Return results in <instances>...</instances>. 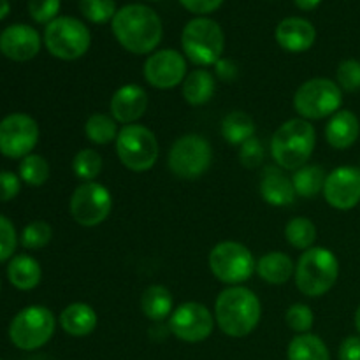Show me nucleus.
<instances>
[{
    "instance_id": "5",
    "label": "nucleus",
    "mask_w": 360,
    "mask_h": 360,
    "mask_svg": "<svg viewBox=\"0 0 360 360\" xmlns=\"http://www.w3.org/2000/svg\"><path fill=\"white\" fill-rule=\"evenodd\" d=\"M181 46L190 62L200 67L217 65L224 55V30L217 21L210 18H195L183 28Z\"/></svg>"
},
{
    "instance_id": "43",
    "label": "nucleus",
    "mask_w": 360,
    "mask_h": 360,
    "mask_svg": "<svg viewBox=\"0 0 360 360\" xmlns=\"http://www.w3.org/2000/svg\"><path fill=\"white\" fill-rule=\"evenodd\" d=\"M338 355L340 360H360V336H348L341 343Z\"/></svg>"
},
{
    "instance_id": "44",
    "label": "nucleus",
    "mask_w": 360,
    "mask_h": 360,
    "mask_svg": "<svg viewBox=\"0 0 360 360\" xmlns=\"http://www.w3.org/2000/svg\"><path fill=\"white\" fill-rule=\"evenodd\" d=\"M217 74L224 81H232L238 76V67H236V63L232 60L220 58L217 62Z\"/></svg>"
},
{
    "instance_id": "17",
    "label": "nucleus",
    "mask_w": 360,
    "mask_h": 360,
    "mask_svg": "<svg viewBox=\"0 0 360 360\" xmlns=\"http://www.w3.org/2000/svg\"><path fill=\"white\" fill-rule=\"evenodd\" d=\"M39 49H41L39 32L28 25H11L0 34V51L14 62L32 60Z\"/></svg>"
},
{
    "instance_id": "6",
    "label": "nucleus",
    "mask_w": 360,
    "mask_h": 360,
    "mask_svg": "<svg viewBox=\"0 0 360 360\" xmlns=\"http://www.w3.org/2000/svg\"><path fill=\"white\" fill-rule=\"evenodd\" d=\"M116 153L129 171L146 172L157 164L158 143L155 134L144 125H123L116 137Z\"/></svg>"
},
{
    "instance_id": "22",
    "label": "nucleus",
    "mask_w": 360,
    "mask_h": 360,
    "mask_svg": "<svg viewBox=\"0 0 360 360\" xmlns=\"http://www.w3.org/2000/svg\"><path fill=\"white\" fill-rule=\"evenodd\" d=\"M60 326L69 336L84 338L97 327V313L90 304L74 302L69 304L60 315Z\"/></svg>"
},
{
    "instance_id": "27",
    "label": "nucleus",
    "mask_w": 360,
    "mask_h": 360,
    "mask_svg": "<svg viewBox=\"0 0 360 360\" xmlns=\"http://www.w3.org/2000/svg\"><path fill=\"white\" fill-rule=\"evenodd\" d=\"M288 360H330L327 345L315 334H299L290 341L287 350Z\"/></svg>"
},
{
    "instance_id": "45",
    "label": "nucleus",
    "mask_w": 360,
    "mask_h": 360,
    "mask_svg": "<svg viewBox=\"0 0 360 360\" xmlns=\"http://www.w3.org/2000/svg\"><path fill=\"white\" fill-rule=\"evenodd\" d=\"M294 2H295V6L301 7V9L311 11V9H315V7L319 6L322 0H294Z\"/></svg>"
},
{
    "instance_id": "24",
    "label": "nucleus",
    "mask_w": 360,
    "mask_h": 360,
    "mask_svg": "<svg viewBox=\"0 0 360 360\" xmlns=\"http://www.w3.org/2000/svg\"><path fill=\"white\" fill-rule=\"evenodd\" d=\"M214 77L210 70L195 69L183 81V97L190 105H204L210 102L214 95Z\"/></svg>"
},
{
    "instance_id": "36",
    "label": "nucleus",
    "mask_w": 360,
    "mask_h": 360,
    "mask_svg": "<svg viewBox=\"0 0 360 360\" xmlns=\"http://www.w3.org/2000/svg\"><path fill=\"white\" fill-rule=\"evenodd\" d=\"M285 322H287V326L290 327L294 333L306 334L309 333V329L313 327L315 315H313V311L306 304H294L287 309Z\"/></svg>"
},
{
    "instance_id": "16",
    "label": "nucleus",
    "mask_w": 360,
    "mask_h": 360,
    "mask_svg": "<svg viewBox=\"0 0 360 360\" xmlns=\"http://www.w3.org/2000/svg\"><path fill=\"white\" fill-rule=\"evenodd\" d=\"M323 197L340 211H348L360 202V169L343 165L327 176Z\"/></svg>"
},
{
    "instance_id": "14",
    "label": "nucleus",
    "mask_w": 360,
    "mask_h": 360,
    "mask_svg": "<svg viewBox=\"0 0 360 360\" xmlns=\"http://www.w3.org/2000/svg\"><path fill=\"white\" fill-rule=\"evenodd\" d=\"M214 319L200 302H185L172 311L169 329L178 340L186 343H200L213 333Z\"/></svg>"
},
{
    "instance_id": "19",
    "label": "nucleus",
    "mask_w": 360,
    "mask_h": 360,
    "mask_svg": "<svg viewBox=\"0 0 360 360\" xmlns=\"http://www.w3.org/2000/svg\"><path fill=\"white\" fill-rule=\"evenodd\" d=\"M274 37H276L278 44L287 51L302 53L313 46L316 39V30L304 18H285L278 23Z\"/></svg>"
},
{
    "instance_id": "23",
    "label": "nucleus",
    "mask_w": 360,
    "mask_h": 360,
    "mask_svg": "<svg viewBox=\"0 0 360 360\" xmlns=\"http://www.w3.org/2000/svg\"><path fill=\"white\" fill-rule=\"evenodd\" d=\"M257 273L266 283L283 285L295 274V266L287 253L271 252L260 257L257 262Z\"/></svg>"
},
{
    "instance_id": "41",
    "label": "nucleus",
    "mask_w": 360,
    "mask_h": 360,
    "mask_svg": "<svg viewBox=\"0 0 360 360\" xmlns=\"http://www.w3.org/2000/svg\"><path fill=\"white\" fill-rule=\"evenodd\" d=\"M21 183L20 178L13 172H0V202L14 199L20 193Z\"/></svg>"
},
{
    "instance_id": "28",
    "label": "nucleus",
    "mask_w": 360,
    "mask_h": 360,
    "mask_svg": "<svg viewBox=\"0 0 360 360\" xmlns=\"http://www.w3.org/2000/svg\"><path fill=\"white\" fill-rule=\"evenodd\" d=\"M221 136L231 144L241 146L245 141L255 136V122L245 111H232L221 120Z\"/></svg>"
},
{
    "instance_id": "48",
    "label": "nucleus",
    "mask_w": 360,
    "mask_h": 360,
    "mask_svg": "<svg viewBox=\"0 0 360 360\" xmlns=\"http://www.w3.org/2000/svg\"><path fill=\"white\" fill-rule=\"evenodd\" d=\"M0 360H2V359H0Z\"/></svg>"
},
{
    "instance_id": "11",
    "label": "nucleus",
    "mask_w": 360,
    "mask_h": 360,
    "mask_svg": "<svg viewBox=\"0 0 360 360\" xmlns=\"http://www.w3.org/2000/svg\"><path fill=\"white\" fill-rule=\"evenodd\" d=\"M211 144L199 134L183 136L169 151V169L181 179H195L210 169Z\"/></svg>"
},
{
    "instance_id": "38",
    "label": "nucleus",
    "mask_w": 360,
    "mask_h": 360,
    "mask_svg": "<svg viewBox=\"0 0 360 360\" xmlns=\"http://www.w3.org/2000/svg\"><path fill=\"white\" fill-rule=\"evenodd\" d=\"M264 146L260 143V139H257L255 136L250 137L248 141L241 144L239 148V162H241L243 167L246 169H255L260 167L264 162Z\"/></svg>"
},
{
    "instance_id": "39",
    "label": "nucleus",
    "mask_w": 360,
    "mask_h": 360,
    "mask_svg": "<svg viewBox=\"0 0 360 360\" xmlns=\"http://www.w3.org/2000/svg\"><path fill=\"white\" fill-rule=\"evenodd\" d=\"M60 11V0H28V13L37 23H51Z\"/></svg>"
},
{
    "instance_id": "15",
    "label": "nucleus",
    "mask_w": 360,
    "mask_h": 360,
    "mask_svg": "<svg viewBox=\"0 0 360 360\" xmlns=\"http://www.w3.org/2000/svg\"><path fill=\"white\" fill-rule=\"evenodd\" d=\"M144 77L158 90H171L186 77V62L176 49L155 51L144 63Z\"/></svg>"
},
{
    "instance_id": "20",
    "label": "nucleus",
    "mask_w": 360,
    "mask_h": 360,
    "mask_svg": "<svg viewBox=\"0 0 360 360\" xmlns=\"http://www.w3.org/2000/svg\"><path fill=\"white\" fill-rule=\"evenodd\" d=\"M260 195L271 206H288L295 199V188L290 178L283 174L278 167L269 165L262 171L260 178Z\"/></svg>"
},
{
    "instance_id": "29",
    "label": "nucleus",
    "mask_w": 360,
    "mask_h": 360,
    "mask_svg": "<svg viewBox=\"0 0 360 360\" xmlns=\"http://www.w3.org/2000/svg\"><path fill=\"white\" fill-rule=\"evenodd\" d=\"M327 174L320 165H302L301 169L294 172V183L295 193L301 197H313L319 195L320 192H323V185H326Z\"/></svg>"
},
{
    "instance_id": "25",
    "label": "nucleus",
    "mask_w": 360,
    "mask_h": 360,
    "mask_svg": "<svg viewBox=\"0 0 360 360\" xmlns=\"http://www.w3.org/2000/svg\"><path fill=\"white\" fill-rule=\"evenodd\" d=\"M7 278L18 290H32L41 283L42 271L34 257L16 255L7 266Z\"/></svg>"
},
{
    "instance_id": "10",
    "label": "nucleus",
    "mask_w": 360,
    "mask_h": 360,
    "mask_svg": "<svg viewBox=\"0 0 360 360\" xmlns=\"http://www.w3.org/2000/svg\"><path fill=\"white\" fill-rule=\"evenodd\" d=\"M257 264L252 252L236 241L218 243L210 253V269L217 280L227 285H238L248 280Z\"/></svg>"
},
{
    "instance_id": "26",
    "label": "nucleus",
    "mask_w": 360,
    "mask_h": 360,
    "mask_svg": "<svg viewBox=\"0 0 360 360\" xmlns=\"http://www.w3.org/2000/svg\"><path fill=\"white\" fill-rule=\"evenodd\" d=\"M141 309L153 322H162L172 311V295L162 285H151L141 295Z\"/></svg>"
},
{
    "instance_id": "37",
    "label": "nucleus",
    "mask_w": 360,
    "mask_h": 360,
    "mask_svg": "<svg viewBox=\"0 0 360 360\" xmlns=\"http://www.w3.org/2000/svg\"><path fill=\"white\" fill-rule=\"evenodd\" d=\"M338 86L345 91L360 90V62L359 60H345L336 70Z\"/></svg>"
},
{
    "instance_id": "1",
    "label": "nucleus",
    "mask_w": 360,
    "mask_h": 360,
    "mask_svg": "<svg viewBox=\"0 0 360 360\" xmlns=\"http://www.w3.org/2000/svg\"><path fill=\"white\" fill-rule=\"evenodd\" d=\"M112 34L127 51L134 55H146L160 44L164 27L151 7L129 4L116 11L112 18Z\"/></svg>"
},
{
    "instance_id": "13",
    "label": "nucleus",
    "mask_w": 360,
    "mask_h": 360,
    "mask_svg": "<svg viewBox=\"0 0 360 360\" xmlns=\"http://www.w3.org/2000/svg\"><path fill=\"white\" fill-rule=\"evenodd\" d=\"M39 141V127L32 116L14 112L0 122V153L9 158H25Z\"/></svg>"
},
{
    "instance_id": "40",
    "label": "nucleus",
    "mask_w": 360,
    "mask_h": 360,
    "mask_svg": "<svg viewBox=\"0 0 360 360\" xmlns=\"http://www.w3.org/2000/svg\"><path fill=\"white\" fill-rule=\"evenodd\" d=\"M18 245L16 229L11 224L9 218L0 214V262H6L9 257H13Z\"/></svg>"
},
{
    "instance_id": "7",
    "label": "nucleus",
    "mask_w": 360,
    "mask_h": 360,
    "mask_svg": "<svg viewBox=\"0 0 360 360\" xmlns=\"http://www.w3.org/2000/svg\"><path fill=\"white\" fill-rule=\"evenodd\" d=\"M343 90L327 77H315L297 88L294 108L302 120H322L340 111Z\"/></svg>"
},
{
    "instance_id": "8",
    "label": "nucleus",
    "mask_w": 360,
    "mask_h": 360,
    "mask_svg": "<svg viewBox=\"0 0 360 360\" xmlns=\"http://www.w3.org/2000/svg\"><path fill=\"white\" fill-rule=\"evenodd\" d=\"M91 42L90 30L83 21L72 16L55 18L44 30V44L60 60H77L88 51Z\"/></svg>"
},
{
    "instance_id": "12",
    "label": "nucleus",
    "mask_w": 360,
    "mask_h": 360,
    "mask_svg": "<svg viewBox=\"0 0 360 360\" xmlns=\"http://www.w3.org/2000/svg\"><path fill=\"white\" fill-rule=\"evenodd\" d=\"M111 210L112 197L101 183H81L70 197V214L81 227H97L108 220Z\"/></svg>"
},
{
    "instance_id": "18",
    "label": "nucleus",
    "mask_w": 360,
    "mask_h": 360,
    "mask_svg": "<svg viewBox=\"0 0 360 360\" xmlns=\"http://www.w3.org/2000/svg\"><path fill=\"white\" fill-rule=\"evenodd\" d=\"M111 115L123 125H132L148 109V94L137 84H125L111 97Z\"/></svg>"
},
{
    "instance_id": "32",
    "label": "nucleus",
    "mask_w": 360,
    "mask_h": 360,
    "mask_svg": "<svg viewBox=\"0 0 360 360\" xmlns=\"http://www.w3.org/2000/svg\"><path fill=\"white\" fill-rule=\"evenodd\" d=\"M20 178L30 186H41L49 179V164L41 155L30 153L20 164Z\"/></svg>"
},
{
    "instance_id": "2",
    "label": "nucleus",
    "mask_w": 360,
    "mask_h": 360,
    "mask_svg": "<svg viewBox=\"0 0 360 360\" xmlns=\"http://www.w3.org/2000/svg\"><path fill=\"white\" fill-rule=\"evenodd\" d=\"M262 316L259 297L245 287H231L220 292L214 304V322L231 338H246L255 330Z\"/></svg>"
},
{
    "instance_id": "3",
    "label": "nucleus",
    "mask_w": 360,
    "mask_h": 360,
    "mask_svg": "<svg viewBox=\"0 0 360 360\" xmlns=\"http://www.w3.org/2000/svg\"><path fill=\"white\" fill-rule=\"evenodd\" d=\"M316 144L315 127L302 118H294L280 125L271 139V155L281 169L297 171L308 164Z\"/></svg>"
},
{
    "instance_id": "21",
    "label": "nucleus",
    "mask_w": 360,
    "mask_h": 360,
    "mask_svg": "<svg viewBox=\"0 0 360 360\" xmlns=\"http://www.w3.org/2000/svg\"><path fill=\"white\" fill-rule=\"evenodd\" d=\"M360 136V122L348 109L338 111L330 116L326 125V139L336 150H347L354 146Z\"/></svg>"
},
{
    "instance_id": "9",
    "label": "nucleus",
    "mask_w": 360,
    "mask_h": 360,
    "mask_svg": "<svg viewBox=\"0 0 360 360\" xmlns=\"http://www.w3.org/2000/svg\"><path fill=\"white\" fill-rule=\"evenodd\" d=\"M55 315L44 306L21 309L9 326V338L20 350H37L51 340L55 333Z\"/></svg>"
},
{
    "instance_id": "42",
    "label": "nucleus",
    "mask_w": 360,
    "mask_h": 360,
    "mask_svg": "<svg viewBox=\"0 0 360 360\" xmlns=\"http://www.w3.org/2000/svg\"><path fill=\"white\" fill-rule=\"evenodd\" d=\"M181 6H185L190 13L207 14L217 11L224 4V0H179Z\"/></svg>"
},
{
    "instance_id": "33",
    "label": "nucleus",
    "mask_w": 360,
    "mask_h": 360,
    "mask_svg": "<svg viewBox=\"0 0 360 360\" xmlns=\"http://www.w3.org/2000/svg\"><path fill=\"white\" fill-rule=\"evenodd\" d=\"M102 157L95 150H81L77 151L76 157L72 160V171L79 179L86 181H94L98 174L102 172Z\"/></svg>"
},
{
    "instance_id": "47",
    "label": "nucleus",
    "mask_w": 360,
    "mask_h": 360,
    "mask_svg": "<svg viewBox=\"0 0 360 360\" xmlns=\"http://www.w3.org/2000/svg\"><path fill=\"white\" fill-rule=\"evenodd\" d=\"M355 327H357V330L360 334V306L357 308V313H355Z\"/></svg>"
},
{
    "instance_id": "46",
    "label": "nucleus",
    "mask_w": 360,
    "mask_h": 360,
    "mask_svg": "<svg viewBox=\"0 0 360 360\" xmlns=\"http://www.w3.org/2000/svg\"><path fill=\"white\" fill-rule=\"evenodd\" d=\"M9 11H11L9 0H0V20H4V18L7 16Z\"/></svg>"
},
{
    "instance_id": "4",
    "label": "nucleus",
    "mask_w": 360,
    "mask_h": 360,
    "mask_svg": "<svg viewBox=\"0 0 360 360\" xmlns=\"http://www.w3.org/2000/svg\"><path fill=\"white\" fill-rule=\"evenodd\" d=\"M340 262L329 248L306 250L295 266V285L306 297H320L336 285Z\"/></svg>"
},
{
    "instance_id": "34",
    "label": "nucleus",
    "mask_w": 360,
    "mask_h": 360,
    "mask_svg": "<svg viewBox=\"0 0 360 360\" xmlns=\"http://www.w3.org/2000/svg\"><path fill=\"white\" fill-rule=\"evenodd\" d=\"M83 16L91 23H108L116 14L115 0H79Z\"/></svg>"
},
{
    "instance_id": "30",
    "label": "nucleus",
    "mask_w": 360,
    "mask_h": 360,
    "mask_svg": "<svg viewBox=\"0 0 360 360\" xmlns=\"http://www.w3.org/2000/svg\"><path fill=\"white\" fill-rule=\"evenodd\" d=\"M120 130L116 129V120L111 118L109 115H91L84 123V134H86L88 141L94 144H109L116 141Z\"/></svg>"
},
{
    "instance_id": "35",
    "label": "nucleus",
    "mask_w": 360,
    "mask_h": 360,
    "mask_svg": "<svg viewBox=\"0 0 360 360\" xmlns=\"http://www.w3.org/2000/svg\"><path fill=\"white\" fill-rule=\"evenodd\" d=\"M51 236L53 231L51 227H49V224H46V221L42 220H35L23 229L20 241L25 248L37 250L48 245V243L51 241Z\"/></svg>"
},
{
    "instance_id": "31",
    "label": "nucleus",
    "mask_w": 360,
    "mask_h": 360,
    "mask_svg": "<svg viewBox=\"0 0 360 360\" xmlns=\"http://www.w3.org/2000/svg\"><path fill=\"white\" fill-rule=\"evenodd\" d=\"M285 238H287L288 245L294 248L309 250L313 248V243L316 239V227L309 218H292L285 227Z\"/></svg>"
}]
</instances>
